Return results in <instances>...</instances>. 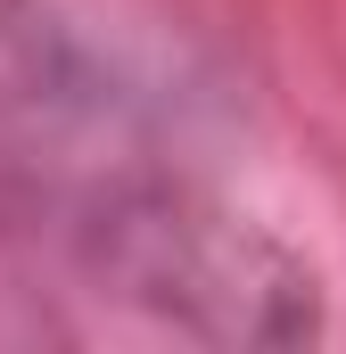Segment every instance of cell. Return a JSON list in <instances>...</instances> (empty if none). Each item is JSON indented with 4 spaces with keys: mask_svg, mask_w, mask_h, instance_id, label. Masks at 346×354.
<instances>
[{
    "mask_svg": "<svg viewBox=\"0 0 346 354\" xmlns=\"http://www.w3.org/2000/svg\"><path fill=\"white\" fill-rule=\"evenodd\" d=\"M124 140H132V107L66 33H50V17H17L0 25V198L42 206L91 189L99 206L124 198Z\"/></svg>",
    "mask_w": 346,
    "mask_h": 354,
    "instance_id": "cell-1",
    "label": "cell"
}]
</instances>
